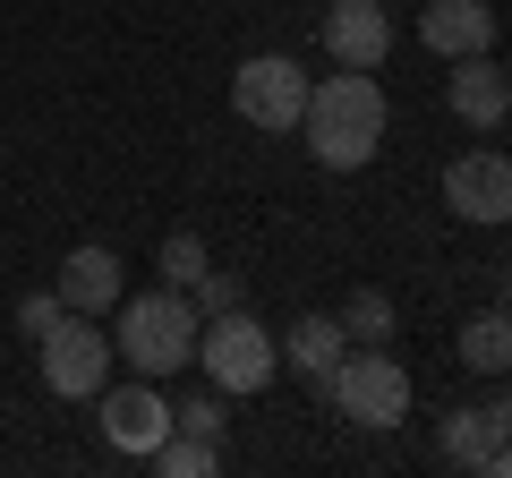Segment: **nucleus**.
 <instances>
[{
    "label": "nucleus",
    "mask_w": 512,
    "mask_h": 478,
    "mask_svg": "<svg viewBox=\"0 0 512 478\" xmlns=\"http://www.w3.org/2000/svg\"><path fill=\"white\" fill-rule=\"evenodd\" d=\"M384 86L376 69H333L308 86V111H299V137H308V154L325 171H367L384 154Z\"/></svg>",
    "instance_id": "nucleus-1"
},
{
    "label": "nucleus",
    "mask_w": 512,
    "mask_h": 478,
    "mask_svg": "<svg viewBox=\"0 0 512 478\" xmlns=\"http://www.w3.org/2000/svg\"><path fill=\"white\" fill-rule=\"evenodd\" d=\"M197 325L205 316L188 308V291H137L111 308V359H128L137 376H180L188 359H197Z\"/></svg>",
    "instance_id": "nucleus-2"
},
{
    "label": "nucleus",
    "mask_w": 512,
    "mask_h": 478,
    "mask_svg": "<svg viewBox=\"0 0 512 478\" xmlns=\"http://www.w3.org/2000/svg\"><path fill=\"white\" fill-rule=\"evenodd\" d=\"M316 393H325L342 419H359V427H402L410 419V368L384 342H350L342 368H333Z\"/></svg>",
    "instance_id": "nucleus-3"
},
{
    "label": "nucleus",
    "mask_w": 512,
    "mask_h": 478,
    "mask_svg": "<svg viewBox=\"0 0 512 478\" xmlns=\"http://www.w3.org/2000/svg\"><path fill=\"white\" fill-rule=\"evenodd\" d=\"M197 368L214 393H265L282 376V342L248 308H231V316H205L197 325Z\"/></svg>",
    "instance_id": "nucleus-4"
},
{
    "label": "nucleus",
    "mask_w": 512,
    "mask_h": 478,
    "mask_svg": "<svg viewBox=\"0 0 512 478\" xmlns=\"http://www.w3.org/2000/svg\"><path fill=\"white\" fill-rule=\"evenodd\" d=\"M231 111L248 120V129H265V137H291L299 111H308V69H299L291 52L239 60V69H231Z\"/></svg>",
    "instance_id": "nucleus-5"
},
{
    "label": "nucleus",
    "mask_w": 512,
    "mask_h": 478,
    "mask_svg": "<svg viewBox=\"0 0 512 478\" xmlns=\"http://www.w3.org/2000/svg\"><path fill=\"white\" fill-rule=\"evenodd\" d=\"M35 359H43V385H52L60 402H94V393L111 385V333H103V316H60V325L35 342Z\"/></svg>",
    "instance_id": "nucleus-6"
},
{
    "label": "nucleus",
    "mask_w": 512,
    "mask_h": 478,
    "mask_svg": "<svg viewBox=\"0 0 512 478\" xmlns=\"http://www.w3.org/2000/svg\"><path fill=\"white\" fill-rule=\"evenodd\" d=\"M444 205H453L461 222L504 231V222H512V154H495V146L453 154V163H444Z\"/></svg>",
    "instance_id": "nucleus-7"
},
{
    "label": "nucleus",
    "mask_w": 512,
    "mask_h": 478,
    "mask_svg": "<svg viewBox=\"0 0 512 478\" xmlns=\"http://www.w3.org/2000/svg\"><path fill=\"white\" fill-rule=\"evenodd\" d=\"M94 410H103V436H111V453H146V461H154V444H163L171 427H180L154 376H137V385H103V393H94Z\"/></svg>",
    "instance_id": "nucleus-8"
},
{
    "label": "nucleus",
    "mask_w": 512,
    "mask_h": 478,
    "mask_svg": "<svg viewBox=\"0 0 512 478\" xmlns=\"http://www.w3.org/2000/svg\"><path fill=\"white\" fill-rule=\"evenodd\" d=\"M393 52V9L384 0H333L325 9V60L333 69H384Z\"/></svg>",
    "instance_id": "nucleus-9"
},
{
    "label": "nucleus",
    "mask_w": 512,
    "mask_h": 478,
    "mask_svg": "<svg viewBox=\"0 0 512 478\" xmlns=\"http://www.w3.org/2000/svg\"><path fill=\"white\" fill-rule=\"evenodd\" d=\"M444 111H453L461 129H504L512 120V69H495L487 52H470V60H453V77H444Z\"/></svg>",
    "instance_id": "nucleus-10"
},
{
    "label": "nucleus",
    "mask_w": 512,
    "mask_h": 478,
    "mask_svg": "<svg viewBox=\"0 0 512 478\" xmlns=\"http://www.w3.org/2000/svg\"><path fill=\"white\" fill-rule=\"evenodd\" d=\"M52 291H60V308H69V316H111L128 299V282H120V257H111V248H69Z\"/></svg>",
    "instance_id": "nucleus-11"
},
{
    "label": "nucleus",
    "mask_w": 512,
    "mask_h": 478,
    "mask_svg": "<svg viewBox=\"0 0 512 478\" xmlns=\"http://www.w3.org/2000/svg\"><path fill=\"white\" fill-rule=\"evenodd\" d=\"M419 43L436 60H470V52L495 43V9H487V0H427V9H419Z\"/></svg>",
    "instance_id": "nucleus-12"
},
{
    "label": "nucleus",
    "mask_w": 512,
    "mask_h": 478,
    "mask_svg": "<svg viewBox=\"0 0 512 478\" xmlns=\"http://www.w3.org/2000/svg\"><path fill=\"white\" fill-rule=\"evenodd\" d=\"M436 444H444V461H453V470H487L495 453H504V427L487 419V402H461V410H444V427H436Z\"/></svg>",
    "instance_id": "nucleus-13"
},
{
    "label": "nucleus",
    "mask_w": 512,
    "mask_h": 478,
    "mask_svg": "<svg viewBox=\"0 0 512 478\" xmlns=\"http://www.w3.org/2000/svg\"><path fill=\"white\" fill-rule=\"evenodd\" d=\"M342 350H350L342 316H299V325H291V350H282V359H291V368L308 376V385H325V376L342 368Z\"/></svg>",
    "instance_id": "nucleus-14"
},
{
    "label": "nucleus",
    "mask_w": 512,
    "mask_h": 478,
    "mask_svg": "<svg viewBox=\"0 0 512 478\" xmlns=\"http://www.w3.org/2000/svg\"><path fill=\"white\" fill-rule=\"evenodd\" d=\"M461 368L470 376H512V308H478L461 325Z\"/></svg>",
    "instance_id": "nucleus-15"
},
{
    "label": "nucleus",
    "mask_w": 512,
    "mask_h": 478,
    "mask_svg": "<svg viewBox=\"0 0 512 478\" xmlns=\"http://www.w3.org/2000/svg\"><path fill=\"white\" fill-rule=\"evenodd\" d=\"M154 470H163V478H205V470H222V444H214V436H188V427H171V436L154 444Z\"/></svg>",
    "instance_id": "nucleus-16"
},
{
    "label": "nucleus",
    "mask_w": 512,
    "mask_h": 478,
    "mask_svg": "<svg viewBox=\"0 0 512 478\" xmlns=\"http://www.w3.org/2000/svg\"><path fill=\"white\" fill-rule=\"evenodd\" d=\"M393 325H402V308H393L384 291H367V282L342 299V333L350 342H393Z\"/></svg>",
    "instance_id": "nucleus-17"
},
{
    "label": "nucleus",
    "mask_w": 512,
    "mask_h": 478,
    "mask_svg": "<svg viewBox=\"0 0 512 478\" xmlns=\"http://www.w3.org/2000/svg\"><path fill=\"white\" fill-rule=\"evenodd\" d=\"M205 265H214V257H205V239H197V231H171V239H163V282H180V291H188Z\"/></svg>",
    "instance_id": "nucleus-18"
},
{
    "label": "nucleus",
    "mask_w": 512,
    "mask_h": 478,
    "mask_svg": "<svg viewBox=\"0 0 512 478\" xmlns=\"http://www.w3.org/2000/svg\"><path fill=\"white\" fill-rule=\"evenodd\" d=\"M188 308H197V316H231V308H239V282H231V274H214V265H205V274L188 282Z\"/></svg>",
    "instance_id": "nucleus-19"
},
{
    "label": "nucleus",
    "mask_w": 512,
    "mask_h": 478,
    "mask_svg": "<svg viewBox=\"0 0 512 478\" xmlns=\"http://www.w3.org/2000/svg\"><path fill=\"white\" fill-rule=\"evenodd\" d=\"M171 419H180L188 436H214V444H222V393H214V385H205V393H188V402L171 410Z\"/></svg>",
    "instance_id": "nucleus-20"
},
{
    "label": "nucleus",
    "mask_w": 512,
    "mask_h": 478,
    "mask_svg": "<svg viewBox=\"0 0 512 478\" xmlns=\"http://www.w3.org/2000/svg\"><path fill=\"white\" fill-rule=\"evenodd\" d=\"M60 316H69V308H60V291H26V299H18V333H26V342H43Z\"/></svg>",
    "instance_id": "nucleus-21"
},
{
    "label": "nucleus",
    "mask_w": 512,
    "mask_h": 478,
    "mask_svg": "<svg viewBox=\"0 0 512 478\" xmlns=\"http://www.w3.org/2000/svg\"><path fill=\"white\" fill-rule=\"evenodd\" d=\"M487 419H495V427H504V436H512V385H495V402H487Z\"/></svg>",
    "instance_id": "nucleus-22"
},
{
    "label": "nucleus",
    "mask_w": 512,
    "mask_h": 478,
    "mask_svg": "<svg viewBox=\"0 0 512 478\" xmlns=\"http://www.w3.org/2000/svg\"><path fill=\"white\" fill-rule=\"evenodd\" d=\"M487 478H512V444H504V453H495V461H487Z\"/></svg>",
    "instance_id": "nucleus-23"
}]
</instances>
